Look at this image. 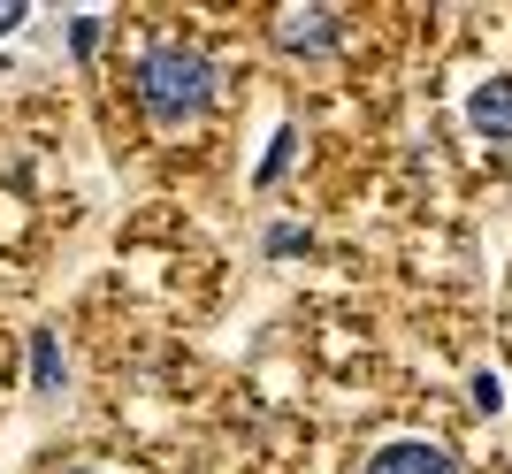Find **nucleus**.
Returning <instances> with one entry per match:
<instances>
[{
	"label": "nucleus",
	"instance_id": "obj_1",
	"mask_svg": "<svg viewBox=\"0 0 512 474\" xmlns=\"http://www.w3.org/2000/svg\"><path fill=\"white\" fill-rule=\"evenodd\" d=\"M207 100H214V69H207V54L199 46H153L146 62H138V108L153 115V123H192V115H207Z\"/></svg>",
	"mask_w": 512,
	"mask_h": 474
},
{
	"label": "nucleus",
	"instance_id": "obj_2",
	"mask_svg": "<svg viewBox=\"0 0 512 474\" xmlns=\"http://www.w3.org/2000/svg\"><path fill=\"white\" fill-rule=\"evenodd\" d=\"M360 474H459V459H451L444 444H421V436H398V444H383V452L367 459Z\"/></svg>",
	"mask_w": 512,
	"mask_h": 474
},
{
	"label": "nucleus",
	"instance_id": "obj_3",
	"mask_svg": "<svg viewBox=\"0 0 512 474\" xmlns=\"http://www.w3.org/2000/svg\"><path fill=\"white\" fill-rule=\"evenodd\" d=\"M276 46L283 54H329V46H337V16H329V8H283Z\"/></svg>",
	"mask_w": 512,
	"mask_h": 474
},
{
	"label": "nucleus",
	"instance_id": "obj_4",
	"mask_svg": "<svg viewBox=\"0 0 512 474\" xmlns=\"http://www.w3.org/2000/svg\"><path fill=\"white\" fill-rule=\"evenodd\" d=\"M467 123L482 138H512V77H490V85L467 92Z\"/></svg>",
	"mask_w": 512,
	"mask_h": 474
},
{
	"label": "nucleus",
	"instance_id": "obj_5",
	"mask_svg": "<svg viewBox=\"0 0 512 474\" xmlns=\"http://www.w3.org/2000/svg\"><path fill=\"white\" fill-rule=\"evenodd\" d=\"M31 383L62 390V345H54V329H31Z\"/></svg>",
	"mask_w": 512,
	"mask_h": 474
},
{
	"label": "nucleus",
	"instance_id": "obj_6",
	"mask_svg": "<svg viewBox=\"0 0 512 474\" xmlns=\"http://www.w3.org/2000/svg\"><path fill=\"white\" fill-rule=\"evenodd\" d=\"M474 406H482V413H497V406H505V375H490V367H474Z\"/></svg>",
	"mask_w": 512,
	"mask_h": 474
},
{
	"label": "nucleus",
	"instance_id": "obj_7",
	"mask_svg": "<svg viewBox=\"0 0 512 474\" xmlns=\"http://www.w3.org/2000/svg\"><path fill=\"white\" fill-rule=\"evenodd\" d=\"M291 146H299V138H291V130H276V146L260 153V184H268V176H283V161H291Z\"/></svg>",
	"mask_w": 512,
	"mask_h": 474
},
{
	"label": "nucleus",
	"instance_id": "obj_8",
	"mask_svg": "<svg viewBox=\"0 0 512 474\" xmlns=\"http://www.w3.org/2000/svg\"><path fill=\"white\" fill-rule=\"evenodd\" d=\"M69 46H77V54H92V46H100V16H77V23H69Z\"/></svg>",
	"mask_w": 512,
	"mask_h": 474
},
{
	"label": "nucleus",
	"instance_id": "obj_9",
	"mask_svg": "<svg viewBox=\"0 0 512 474\" xmlns=\"http://www.w3.org/2000/svg\"><path fill=\"white\" fill-rule=\"evenodd\" d=\"M23 16H31V8H23V0H0V39H8V31H16Z\"/></svg>",
	"mask_w": 512,
	"mask_h": 474
},
{
	"label": "nucleus",
	"instance_id": "obj_10",
	"mask_svg": "<svg viewBox=\"0 0 512 474\" xmlns=\"http://www.w3.org/2000/svg\"><path fill=\"white\" fill-rule=\"evenodd\" d=\"M77 474H92V467H77Z\"/></svg>",
	"mask_w": 512,
	"mask_h": 474
}]
</instances>
